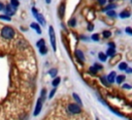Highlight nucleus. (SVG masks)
I'll list each match as a JSON object with an SVG mask.
<instances>
[{
    "label": "nucleus",
    "instance_id": "f257e3e1",
    "mask_svg": "<svg viewBox=\"0 0 132 120\" xmlns=\"http://www.w3.org/2000/svg\"><path fill=\"white\" fill-rule=\"evenodd\" d=\"M14 35H15V32H14L13 28L10 26H4L1 29V36L4 39H11L14 37Z\"/></svg>",
    "mask_w": 132,
    "mask_h": 120
},
{
    "label": "nucleus",
    "instance_id": "f03ea898",
    "mask_svg": "<svg viewBox=\"0 0 132 120\" xmlns=\"http://www.w3.org/2000/svg\"><path fill=\"white\" fill-rule=\"evenodd\" d=\"M31 11H32V14L35 17V19L38 21V23H39V24H41L42 26H44V25H45V20H44L43 16H42V14H40V13L37 11V9H36L35 7H32Z\"/></svg>",
    "mask_w": 132,
    "mask_h": 120
},
{
    "label": "nucleus",
    "instance_id": "7ed1b4c3",
    "mask_svg": "<svg viewBox=\"0 0 132 120\" xmlns=\"http://www.w3.org/2000/svg\"><path fill=\"white\" fill-rule=\"evenodd\" d=\"M48 34H50V39H51V44H52V48L54 51L57 50V47H56V36H55V30L53 28V26H50L48 28Z\"/></svg>",
    "mask_w": 132,
    "mask_h": 120
},
{
    "label": "nucleus",
    "instance_id": "20e7f679",
    "mask_svg": "<svg viewBox=\"0 0 132 120\" xmlns=\"http://www.w3.org/2000/svg\"><path fill=\"white\" fill-rule=\"evenodd\" d=\"M68 111L71 113V114H78L81 112L80 110V107L76 103H70L68 104Z\"/></svg>",
    "mask_w": 132,
    "mask_h": 120
},
{
    "label": "nucleus",
    "instance_id": "39448f33",
    "mask_svg": "<svg viewBox=\"0 0 132 120\" xmlns=\"http://www.w3.org/2000/svg\"><path fill=\"white\" fill-rule=\"evenodd\" d=\"M42 104H43V100L39 97L38 98V100H37V102H36V107H35V110H34V112H33V115L34 116H37L40 112H41V109H42Z\"/></svg>",
    "mask_w": 132,
    "mask_h": 120
},
{
    "label": "nucleus",
    "instance_id": "423d86ee",
    "mask_svg": "<svg viewBox=\"0 0 132 120\" xmlns=\"http://www.w3.org/2000/svg\"><path fill=\"white\" fill-rule=\"evenodd\" d=\"M15 9H16V8L12 7L10 4H7V5L5 6V8H4V11L6 12V16L11 17V16H13V14L15 13Z\"/></svg>",
    "mask_w": 132,
    "mask_h": 120
},
{
    "label": "nucleus",
    "instance_id": "0eeeda50",
    "mask_svg": "<svg viewBox=\"0 0 132 120\" xmlns=\"http://www.w3.org/2000/svg\"><path fill=\"white\" fill-rule=\"evenodd\" d=\"M74 54H75V57L77 58V60H78L79 62L84 63V60H85V55H84L82 51H80V50H75Z\"/></svg>",
    "mask_w": 132,
    "mask_h": 120
},
{
    "label": "nucleus",
    "instance_id": "6e6552de",
    "mask_svg": "<svg viewBox=\"0 0 132 120\" xmlns=\"http://www.w3.org/2000/svg\"><path fill=\"white\" fill-rule=\"evenodd\" d=\"M116 77H117V73H116V71H111V72H109V73L107 74L106 79H107L108 83H109V84H111V83H113V82H114V79H116Z\"/></svg>",
    "mask_w": 132,
    "mask_h": 120
},
{
    "label": "nucleus",
    "instance_id": "1a4fd4ad",
    "mask_svg": "<svg viewBox=\"0 0 132 120\" xmlns=\"http://www.w3.org/2000/svg\"><path fill=\"white\" fill-rule=\"evenodd\" d=\"M58 12H59L60 18L63 19V18H64V13H65V3H64V2L61 3V5H60V7H59V9H58Z\"/></svg>",
    "mask_w": 132,
    "mask_h": 120
},
{
    "label": "nucleus",
    "instance_id": "9d476101",
    "mask_svg": "<svg viewBox=\"0 0 132 120\" xmlns=\"http://www.w3.org/2000/svg\"><path fill=\"white\" fill-rule=\"evenodd\" d=\"M30 27H31L32 29H34L38 34H41V28H40V26H39L37 23H31V24H30Z\"/></svg>",
    "mask_w": 132,
    "mask_h": 120
},
{
    "label": "nucleus",
    "instance_id": "9b49d317",
    "mask_svg": "<svg viewBox=\"0 0 132 120\" xmlns=\"http://www.w3.org/2000/svg\"><path fill=\"white\" fill-rule=\"evenodd\" d=\"M125 76H123V74H120V76H117L116 77V79H114V81L118 83V84H122L124 81H125Z\"/></svg>",
    "mask_w": 132,
    "mask_h": 120
},
{
    "label": "nucleus",
    "instance_id": "f8f14e48",
    "mask_svg": "<svg viewBox=\"0 0 132 120\" xmlns=\"http://www.w3.org/2000/svg\"><path fill=\"white\" fill-rule=\"evenodd\" d=\"M131 14H130V12L128 11V10H124V11H122L121 13H120V18L121 19H127V18H129Z\"/></svg>",
    "mask_w": 132,
    "mask_h": 120
},
{
    "label": "nucleus",
    "instance_id": "ddd939ff",
    "mask_svg": "<svg viewBox=\"0 0 132 120\" xmlns=\"http://www.w3.org/2000/svg\"><path fill=\"white\" fill-rule=\"evenodd\" d=\"M57 73H58V69L57 68H52V69L48 70V74L52 78H56L57 77Z\"/></svg>",
    "mask_w": 132,
    "mask_h": 120
},
{
    "label": "nucleus",
    "instance_id": "4468645a",
    "mask_svg": "<svg viewBox=\"0 0 132 120\" xmlns=\"http://www.w3.org/2000/svg\"><path fill=\"white\" fill-rule=\"evenodd\" d=\"M60 82H61V78H60V77H56V78H54V80H53V82H52V85H53L54 87H57V86L60 84Z\"/></svg>",
    "mask_w": 132,
    "mask_h": 120
},
{
    "label": "nucleus",
    "instance_id": "2eb2a0df",
    "mask_svg": "<svg viewBox=\"0 0 132 120\" xmlns=\"http://www.w3.org/2000/svg\"><path fill=\"white\" fill-rule=\"evenodd\" d=\"M114 54H116V49H113V48H108L105 55H106V56H113Z\"/></svg>",
    "mask_w": 132,
    "mask_h": 120
},
{
    "label": "nucleus",
    "instance_id": "dca6fc26",
    "mask_svg": "<svg viewBox=\"0 0 132 120\" xmlns=\"http://www.w3.org/2000/svg\"><path fill=\"white\" fill-rule=\"evenodd\" d=\"M98 58H99V60H101L102 62H104V61H106V59H107V56H106L104 53H102V52H99V54H98Z\"/></svg>",
    "mask_w": 132,
    "mask_h": 120
},
{
    "label": "nucleus",
    "instance_id": "f3484780",
    "mask_svg": "<svg viewBox=\"0 0 132 120\" xmlns=\"http://www.w3.org/2000/svg\"><path fill=\"white\" fill-rule=\"evenodd\" d=\"M106 13H107V16L110 17V18H116V17H117V12H116V10H113V9L106 10Z\"/></svg>",
    "mask_w": 132,
    "mask_h": 120
},
{
    "label": "nucleus",
    "instance_id": "a211bd4d",
    "mask_svg": "<svg viewBox=\"0 0 132 120\" xmlns=\"http://www.w3.org/2000/svg\"><path fill=\"white\" fill-rule=\"evenodd\" d=\"M72 96H73V98H74V100L76 101V103H77V104H79V106H81V104H82V102H81V100H80L79 96H78L76 93H73V94H72Z\"/></svg>",
    "mask_w": 132,
    "mask_h": 120
},
{
    "label": "nucleus",
    "instance_id": "6ab92c4d",
    "mask_svg": "<svg viewBox=\"0 0 132 120\" xmlns=\"http://www.w3.org/2000/svg\"><path fill=\"white\" fill-rule=\"evenodd\" d=\"M120 58H121V55H117V57H112V58H111V61L109 62V63H110V65H114V64L119 61V59H120Z\"/></svg>",
    "mask_w": 132,
    "mask_h": 120
},
{
    "label": "nucleus",
    "instance_id": "aec40b11",
    "mask_svg": "<svg viewBox=\"0 0 132 120\" xmlns=\"http://www.w3.org/2000/svg\"><path fill=\"white\" fill-rule=\"evenodd\" d=\"M100 81L102 82V84H103L104 86H109V83H108V81H107V79H106V77H105V76L100 77Z\"/></svg>",
    "mask_w": 132,
    "mask_h": 120
},
{
    "label": "nucleus",
    "instance_id": "412c9836",
    "mask_svg": "<svg viewBox=\"0 0 132 120\" xmlns=\"http://www.w3.org/2000/svg\"><path fill=\"white\" fill-rule=\"evenodd\" d=\"M10 5L14 8H18L20 5V2H19V0H10Z\"/></svg>",
    "mask_w": 132,
    "mask_h": 120
},
{
    "label": "nucleus",
    "instance_id": "4be33fe9",
    "mask_svg": "<svg viewBox=\"0 0 132 120\" xmlns=\"http://www.w3.org/2000/svg\"><path fill=\"white\" fill-rule=\"evenodd\" d=\"M68 25H69L70 27H75V25H76V19H75V18L70 19L69 22H68Z\"/></svg>",
    "mask_w": 132,
    "mask_h": 120
},
{
    "label": "nucleus",
    "instance_id": "5701e85b",
    "mask_svg": "<svg viewBox=\"0 0 132 120\" xmlns=\"http://www.w3.org/2000/svg\"><path fill=\"white\" fill-rule=\"evenodd\" d=\"M127 67H128V65H127L126 62H122V63L119 64V69H120V70H126Z\"/></svg>",
    "mask_w": 132,
    "mask_h": 120
},
{
    "label": "nucleus",
    "instance_id": "b1692460",
    "mask_svg": "<svg viewBox=\"0 0 132 120\" xmlns=\"http://www.w3.org/2000/svg\"><path fill=\"white\" fill-rule=\"evenodd\" d=\"M39 53H40L41 55H45V54L47 53V49H46V47H45V46L40 47V48H39Z\"/></svg>",
    "mask_w": 132,
    "mask_h": 120
},
{
    "label": "nucleus",
    "instance_id": "393cba45",
    "mask_svg": "<svg viewBox=\"0 0 132 120\" xmlns=\"http://www.w3.org/2000/svg\"><path fill=\"white\" fill-rule=\"evenodd\" d=\"M36 46H37L38 48H40V47H43V46H45V40H44L43 38H41V39H39V40L37 41V43H36Z\"/></svg>",
    "mask_w": 132,
    "mask_h": 120
},
{
    "label": "nucleus",
    "instance_id": "a878e982",
    "mask_svg": "<svg viewBox=\"0 0 132 120\" xmlns=\"http://www.w3.org/2000/svg\"><path fill=\"white\" fill-rule=\"evenodd\" d=\"M116 7H117V5H116V4H108V5H107V6H106V7H105V8L103 9V10H104V11H106V10H110V9H114Z\"/></svg>",
    "mask_w": 132,
    "mask_h": 120
},
{
    "label": "nucleus",
    "instance_id": "bb28decb",
    "mask_svg": "<svg viewBox=\"0 0 132 120\" xmlns=\"http://www.w3.org/2000/svg\"><path fill=\"white\" fill-rule=\"evenodd\" d=\"M45 95H46V89H45V88H43V89L41 90V94H40V98H41L42 100H44V99H45Z\"/></svg>",
    "mask_w": 132,
    "mask_h": 120
},
{
    "label": "nucleus",
    "instance_id": "cd10ccee",
    "mask_svg": "<svg viewBox=\"0 0 132 120\" xmlns=\"http://www.w3.org/2000/svg\"><path fill=\"white\" fill-rule=\"evenodd\" d=\"M91 38H92V40H94V41H99V39H100V37H99V34H97V33L93 34V35L91 36Z\"/></svg>",
    "mask_w": 132,
    "mask_h": 120
},
{
    "label": "nucleus",
    "instance_id": "c85d7f7f",
    "mask_svg": "<svg viewBox=\"0 0 132 120\" xmlns=\"http://www.w3.org/2000/svg\"><path fill=\"white\" fill-rule=\"evenodd\" d=\"M102 35H103V37H104V38H107V37H109V36L111 35V32H110V31H107V30H105V31H103Z\"/></svg>",
    "mask_w": 132,
    "mask_h": 120
},
{
    "label": "nucleus",
    "instance_id": "c756f323",
    "mask_svg": "<svg viewBox=\"0 0 132 120\" xmlns=\"http://www.w3.org/2000/svg\"><path fill=\"white\" fill-rule=\"evenodd\" d=\"M0 19H1V20H5V21H10V20H11L10 17H8V16H6V14L0 16Z\"/></svg>",
    "mask_w": 132,
    "mask_h": 120
},
{
    "label": "nucleus",
    "instance_id": "7c9ffc66",
    "mask_svg": "<svg viewBox=\"0 0 132 120\" xmlns=\"http://www.w3.org/2000/svg\"><path fill=\"white\" fill-rule=\"evenodd\" d=\"M55 93H56V88H54L51 92H50V94H48V98L51 99V98H53V96L55 95Z\"/></svg>",
    "mask_w": 132,
    "mask_h": 120
},
{
    "label": "nucleus",
    "instance_id": "2f4dec72",
    "mask_svg": "<svg viewBox=\"0 0 132 120\" xmlns=\"http://www.w3.org/2000/svg\"><path fill=\"white\" fill-rule=\"evenodd\" d=\"M90 72L93 73V74H96V73H97V69H96L94 66H91V67H90Z\"/></svg>",
    "mask_w": 132,
    "mask_h": 120
},
{
    "label": "nucleus",
    "instance_id": "473e14b6",
    "mask_svg": "<svg viewBox=\"0 0 132 120\" xmlns=\"http://www.w3.org/2000/svg\"><path fill=\"white\" fill-rule=\"evenodd\" d=\"M94 67H95L97 70H100V69H102V68H103V67H102V65H101V64H98V63H95V64H94Z\"/></svg>",
    "mask_w": 132,
    "mask_h": 120
},
{
    "label": "nucleus",
    "instance_id": "72a5a7b5",
    "mask_svg": "<svg viewBox=\"0 0 132 120\" xmlns=\"http://www.w3.org/2000/svg\"><path fill=\"white\" fill-rule=\"evenodd\" d=\"M125 31H126V33H127V34H129V35H132V29H131L130 27H127Z\"/></svg>",
    "mask_w": 132,
    "mask_h": 120
},
{
    "label": "nucleus",
    "instance_id": "f704fd0d",
    "mask_svg": "<svg viewBox=\"0 0 132 120\" xmlns=\"http://www.w3.org/2000/svg\"><path fill=\"white\" fill-rule=\"evenodd\" d=\"M98 1V3L100 4V5H104L105 3H106V0H97Z\"/></svg>",
    "mask_w": 132,
    "mask_h": 120
},
{
    "label": "nucleus",
    "instance_id": "c9c22d12",
    "mask_svg": "<svg viewBox=\"0 0 132 120\" xmlns=\"http://www.w3.org/2000/svg\"><path fill=\"white\" fill-rule=\"evenodd\" d=\"M94 29V26H93V24H89V26H88V30L89 31H92Z\"/></svg>",
    "mask_w": 132,
    "mask_h": 120
},
{
    "label": "nucleus",
    "instance_id": "e433bc0d",
    "mask_svg": "<svg viewBox=\"0 0 132 120\" xmlns=\"http://www.w3.org/2000/svg\"><path fill=\"white\" fill-rule=\"evenodd\" d=\"M123 88H126V89H131V86L129 84H124L123 85Z\"/></svg>",
    "mask_w": 132,
    "mask_h": 120
},
{
    "label": "nucleus",
    "instance_id": "4c0bfd02",
    "mask_svg": "<svg viewBox=\"0 0 132 120\" xmlns=\"http://www.w3.org/2000/svg\"><path fill=\"white\" fill-rule=\"evenodd\" d=\"M4 8H5V5L2 2H0V10H4Z\"/></svg>",
    "mask_w": 132,
    "mask_h": 120
},
{
    "label": "nucleus",
    "instance_id": "58836bf2",
    "mask_svg": "<svg viewBox=\"0 0 132 120\" xmlns=\"http://www.w3.org/2000/svg\"><path fill=\"white\" fill-rule=\"evenodd\" d=\"M108 46H109V48H113V49H116V44H114L113 42H109Z\"/></svg>",
    "mask_w": 132,
    "mask_h": 120
},
{
    "label": "nucleus",
    "instance_id": "ea45409f",
    "mask_svg": "<svg viewBox=\"0 0 132 120\" xmlns=\"http://www.w3.org/2000/svg\"><path fill=\"white\" fill-rule=\"evenodd\" d=\"M126 71H127L128 73H130V72H131L132 70H131V68H129V67H127V68H126Z\"/></svg>",
    "mask_w": 132,
    "mask_h": 120
},
{
    "label": "nucleus",
    "instance_id": "a19ab883",
    "mask_svg": "<svg viewBox=\"0 0 132 120\" xmlns=\"http://www.w3.org/2000/svg\"><path fill=\"white\" fill-rule=\"evenodd\" d=\"M51 1H52V0H45V2H46V3H48V4L51 3Z\"/></svg>",
    "mask_w": 132,
    "mask_h": 120
},
{
    "label": "nucleus",
    "instance_id": "79ce46f5",
    "mask_svg": "<svg viewBox=\"0 0 132 120\" xmlns=\"http://www.w3.org/2000/svg\"><path fill=\"white\" fill-rule=\"evenodd\" d=\"M96 120H99V119H98V118H96Z\"/></svg>",
    "mask_w": 132,
    "mask_h": 120
}]
</instances>
